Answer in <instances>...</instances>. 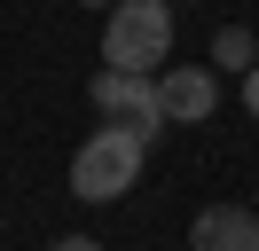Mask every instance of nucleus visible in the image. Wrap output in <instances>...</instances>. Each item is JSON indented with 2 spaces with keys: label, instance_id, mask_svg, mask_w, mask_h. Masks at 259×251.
Returning <instances> with one entry per match:
<instances>
[{
  "label": "nucleus",
  "instance_id": "obj_1",
  "mask_svg": "<svg viewBox=\"0 0 259 251\" xmlns=\"http://www.w3.org/2000/svg\"><path fill=\"white\" fill-rule=\"evenodd\" d=\"M142 165H149V134L102 118V134H87L79 157H71V196L79 204H118V196H134Z\"/></svg>",
  "mask_w": 259,
  "mask_h": 251
},
{
  "label": "nucleus",
  "instance_id": "obj_2",
  "mask_svg": "<svg viewBox=\"0 0 259 251\" xmlns=\"http://www.w3.org/2000/svg\"><path fill=\"white\" fill-rule=\"evenodd\" d=\"M102 63L110 71H165L173 63V0H118L102 24Z\"/></svg>",
  "mask_w": 259,
  "mask_h": 251
},
{
  "label": "nucleus",
  "instance_id": "obj_3",
  "mask_svg": "<svg viewBox=\"0 0 259 251\" xmlns=\"http://www.w3.org/2000/svg\"><path fill=\"white\" fill-rule=\"evenodd\" d=\"M87 94H95V110H102V118H118V126H142L149 141L173 126V118H165V94H157V71H110V63H102Z\"/></svg>",
  "mask_w": 259,
  "mask_h": 251
},
{
  "label": "nucleus",
  "instance_id": "obj_4",
  "mask_svg": "<svg viewBox=\"0 0 259 251\" xmlns=\"http://www.w3.org/2000/svg\"><path fill=\"white\" fill-rule=\"evenodd\" d=\"M157 94H165V118L173 126H212L220 110V71L196 63V71H157Z\"/></svg>",
  "mask_w": 259,
  "mask_h": 251
},
{
  "label": "nucleus",
  "instance_id": "obj_5",
  "mask_svg": "<svg viewBox=\"0 0 259 251\" xmlns=\"http://www.w3.org/2000/svg\"><path fill=\"white\" fill-rule=\"evenodd\" d=\"M189 251H259V204H212V212H196Z\"/></svg>",
  "mask_w": 259,
  "mask_h": 251
},
{
  "label": "nucleus",
  "instance_id": "obj_6",
  "mask_svg": "<svg viewBox=\"0 0 259 251\" xmlns=\"http://www.w3.org/2000/svg\"><path fill=\"white\" fill-rule=\"evenodd\" d=\"M259 63V39L243 24H228V31H212V71H251Z\"/></svg>",
  "mask_w": 259,
  "mask_h": 251
},
{
  "label": "nucleus",
  "instance_id": "obj_7",
  "mask_svg": "<svg viewBox=\"0 0 259 251\" xmlns=\"http://www.w3.org/2000/svg\"><path fill=\"white\" fill-rule=\"evenodd\" d=\"M243 110H251V126H259V63L243 71Z\"/></svg>",
  "mask_w": 259,
  "mask_h": 251
},
{
  "label": "nucleus",
  "instance_id": "obj_8",
  "mask_svg": "<svg viewBox=\"0 0 259 251\" xmlns=\"http://www.w3.org/2000/svg\"><path fill=\"white\" fill-rule=\"evenodd\" d=\"M48 251H102V243H95V235H55Z\"/></svg>",
  "mask_w": 259,
  "mask_h": 251
},
{
  "label": "nucleus",
  "instance_id": "obj_9",
  "mask_svg": "<svg viewBox=\"0 0 259 251\" xmlns=\"http://www.w3.org/2000/svg\"><path fill=\"white\" fill-rule=\"evenodd\" d=\"M79 8H118V0H79Z\"/></svg>",
  "mask_w": 259,
  "mask_h": 251
}]
</instances>
